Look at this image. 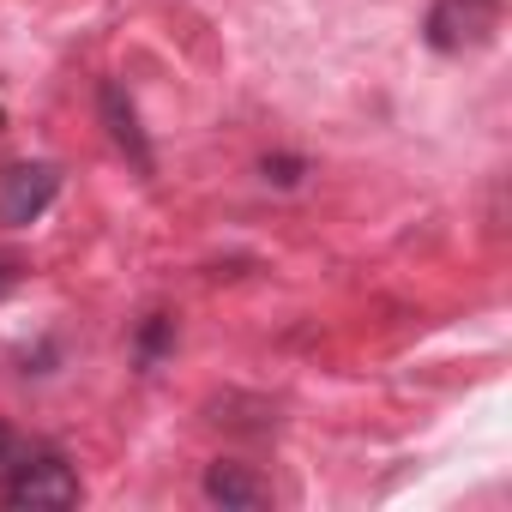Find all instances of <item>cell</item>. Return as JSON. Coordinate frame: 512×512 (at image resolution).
Masks as SVG:
<instances>
[{
    "mask_svg": "<svg viewBox=\"0 0 512 512\" xmlns=\"http://www.w3.org/2000/svg\"><path fill=\"white\" fill-rule=\"evenodd\" d=\"M500 13H506V0H434L422 19V37L434 55H476L494 43Z\"/></svg>",
    "mask_w": 512,
    "mask_h": 512,
    "instance_id": "6da1fadb",
    "label": "cell"
},
{
    "mask_svg": "<svg viewBox=\"0 0 512 512\" xmlns=\"http://www.w3.org/2000/svg\"><path fill=\"white\" fill-rule=\"evenodd\" d=\"M79 476L61 452H19L7 464V482H0V506H79Z\"/></svg>",
    "mask_w": 512,
    "mask_h": 512,
    "instance_id": "7a4b0ae2",
    "label": "cell"
},
{
    "mask_svg": "<svg viewBox=\"0 0 512 512\" xmlns=\"http://www.w3.org/2000/svg\"><path fill=\"white\" fill-rule=\"evenodd\" d=\"M61 193V169L55 163H13L7 175H0V223L7 229H25L37 223Z\"/></svg>",
    "mask_w": 512,
    "mask_h": 512,
    "instance_id": "3957f363",
    "label": "cell"
},
{
    "mask_svg": "<svg viewBox=\"0 0 512 512\" xmlns=\"http://www.w3.org/2000/svg\"><path fill=\"white\" fill-rule=\"evenodd\" d=\"M205 500L211 506H272V488L253 476L247 464H229V458H217L211 470H205Z\"/></svg>",
    "mask_w": 512,
    "mask_h": 512,
    "instance_id": "277c9868",
    "label": "cell"
},
{
    "mask_svg": "<svg viewBox=\"0 0 512 512\" xmlns=\"http://www.w3.org/2000/svg\"><path fill=\"white\" fill-rule=\"evenodd\" d=\"M103 127H109V139L133 157V169H151V145H145V127H139V115H133V103H127V91L121 85H103Z\"/></svg>",
    "mask_w": 512,
    "mask_h": 512,
    "instance_id": "5b68a950",
    "label": "cell"
},
{
    "mask_svg": "<svg viewBox=\"0 0 512 512\" xmlns=\"http://www.w3.org/2000/svg\"><path fill=\"white\" fill-rule=\"evenodd\" d=\"M169 344H175V320H169V314H151V320L139 326V368H157Z\"/></svg>",
    "mask_w": 512,
    "mask_h": 512,
    "instance_id": "8992f818",
    "label": "cell"
},
{
    "mask_svg": "<svg viewBox=\"0 0 512 512\" xmlns=\"http://www.w3.org/2000/svg\"><path fill=\"white\" fill-rule=\"evenodd\" d=\"M302 157H266V181H278V187H296L302 181Z\"/></svg>",
    "mask_w": 512,
    "mask_h": 512,
    "instance_id": "52a82bcc",
    "label": "cell"
},
{
    "mask_svg": "<svg viewBox=\"0 0 512 512\" xmlns=\"http://www.w3.org/2000/svg\"><path fill=\"white\" fill-rule=\"evenodd\" d=\"M19 278H25V266L13 260V253H0V296H7V290H19Z\"/></svg>",
    "mask_w": 512,
    "mask_h": 512,
    "instance_id": "ba28073f",
    "label": "cell"
},
{
    "mask_svg": "<svg viewBox=\"0 0 512 512\" xmlns=\"http://www.w3.org/2000/svg\"><path fill=\"white\" fill-rule=\"evenodd\" d=\"M13 458H19V434H13V428H7V422H0V470H7V464H13Z\"/></svg>",
    "mask_w": 512,
    "mask_h": 512,
    "instance_id": "9c48e42d",
    "label": "cell"
}]
</instances>
